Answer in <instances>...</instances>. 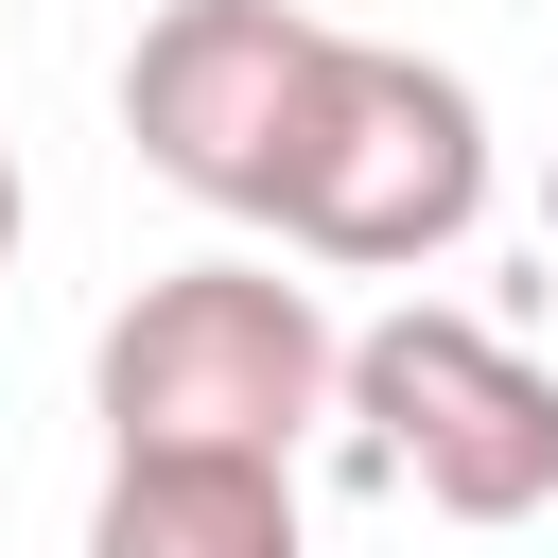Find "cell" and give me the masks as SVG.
Here are the masks:
<instances>
[{"mask_svg":"<svg viewBox=\"0 0 558 558\" xmlns=\"http://www.w3.org/2000/svg\"><path fill=\"white\" fill-rule=\"evenodd\" d=\"M331 366H349V331L314 314V279L174 262L105 314L87 418H105V453H262V471H296V436L331 418Z\"/></svg>","mask_w":558,"mask_h":558,"instance_id":"obj_1","label":"cell"},{"mask_svg":"<svg viewBox=\"0 0 558 558\" xmlns=\"http://www.w3.org/2000/svg\"><path fill=\"white\" fill-rule=\"evenodd\" d=\"M471 209H488V105H471V70H436V52H401V35H331V52H314V105H296V140H279L262 227H279L296 262L401 279V262L471 244Z\"/></svg>","mask_w":558,"mask_h":558,"instance_id":"obj_2","label":"cell"},{"mask_svg":"<svg viewBox=\"0 0 558 558\" xmlns=\"http://www.w3.org/2000/svg\"><path fill=\"white\" fill-rule=\"evenodd\" d=\"M331 401L366 418V453L436 506V523H523V506H558V384L488 331V314H366L349 331V366H331Z\"/></svg>","mask_w":558,"mask_h":558,"instance_id":"obj_3","label":"cell"},{"mask_svg":"<svg viewBox=\"0 0 558 558\" xmlns=\"http://www.w3.org/2000/svg\"><path fill=\"white\" fill-rule=\"evenodd\" d=\"M314 52H331L314 0H157L140 52H122V140H140L192 209L262 227L279 140H296V105H314Z\"/></svg>","mask_w":558,"mask_h":558,"instance_id":"obj_4","label":"cell"},{"mask_svg":"<svg viewBox=\"0 0 558 558\" xmlns=\"http://www.w3.org/2000/svg\"><path fill=\"white\" fill-rule=\"evenodd\" d=\"M87 558H314V523H296V471L262 453H105Z\"/></svg>","mask_w":558,"mask_h":558,"instance_id":"obj_5","label":"cell"},{"mask_svg":"<svg viewBox=\"0 0 558 558\" xmlns=\"http://www.w3.org/2000/svg\"><path fill=\"white\" fill-rule=\"evenodd\" d=\"M0 262H17V157H0Z\"/></svg>","mask_w":558,"mask_h":558,"instance_id":"obj_6","label":"cell"},{"mask_svg":"<svg viewBox=\"0 0 558 558\" xmlns=\"http://www.w3.org/2000/svg\"><path fill=\"white\" fill-rule=\"evenodd\" d=\"M541 244H558V174H541Z\"/></svg>","mask_w":558,"mask_h":558,"instance_id":"obj_7","label":"cell"}]
</instances>
